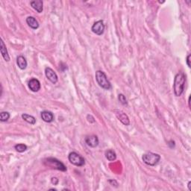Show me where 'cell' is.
Segmentation results:
<instances>
[{
  "label": "cell",
  "instance_id": "2e32d148",
  "mask_svg": "<svg viewBox=\"0 0 191 191\" xmlns=\"http://www.w3.org/2000/svg\"><path fill=\"white\" fill-rule=\"evenodd\" d=\"M22 120H24L26 123L31 124V125H34L36 123V119L33 116L29 115L28 114H22Z\"/></svg>",
  "mask_w": 191,
  "mask_h": 191
},
{
  "label": "cell",
  "instance_id": "277c9868",
  "mask_svg": "<svg viewBox=\"0 0 191 191\" xmlns=\"http://www.w3.org/2000/svg\"><path fill=\"white\" fill-rule=\"evenodd\" d=\"M44 164H47L49 167H50L51 168H54V169H58V170L63 171V172L66 171V166H65L61 161H60V160H58V159H56V158H47V159L44 160Z\"/></svg>",
  "mask_w": 191,
  "mask_h": 191
},
{
  "label": "cell",
  "instance_id": "cb8c5ba5",
  "mask_svg": "<svg viewBox=\"0 0 191 191\" xmlns=\"http://www.w3.org/2000/svg\"><path fill=\"white\" fill-rule=\"evenodd\" d=\"M190 56H191L190 55H188V57H187L186 62H187V64H188V67H190Z\"/></svg>",
  "mask_w": 191,
  "mask_h": 191
},
{
  "label": "cell",
  "instance_id": "484cf974",
  "mask_svg": "<svg viewBox=\"0 0 191 191\" xmlns=\"http://www.w3.org/2000/svg\"><path fill=\"white\" fill-rule=\"evenodd\" d=\"M188 189H189V190H191V181H189V182H188Z\"/></svg>",
  "mask_w": 191,
  "mask_h": 191
},
{
  "label": "cell",
  "instance_id": "ac0fdd59",
  "mask_svg": "<svg viewBox=\"0 0 191 191\" xmlns=\"http://www.w3.org/2000/svg\"><path fill=\"white\" fill-rule=\"evenodd\" d=\"M14 149H16L17 152L22 153V152H26V151L27 150V146L23 144V143H19V144H17L16 146H14Z\"/></svg>",
  "mask_w": 191,
  "mask_h": 191
},
{
  "label": "cell",
  "instance_id": "7c38bea8",
  "mask_svg": "<svg viewBox=\"0 0 191 191\" xmlns=\"http://www.w3.org/2000/svg\"><path fill=\"white\" fill-rule=\"evenodd\" d=\"M41 118L46 123H51L54 120V115L51 111L49 110H43L41 114Z\"/></svg>",
  "mask_w": 191,
  "mask_h": 191
},
{
  "label": "cell",
  "instance_id": "44dd1931",
  "mask_svg": "<svg viewBox=\"0 0 191 191\" xmlns=\"http://www.w3.org/2000/svg\"><path fill=\"white\" fill-rule=\"evenodd\" d=\"M108 183H109L110 185H112V186H115L116 188H117L118 187L117 181L116 180H114V179H110V180H108Z\"/></svg>",
  "mask_w": 191,
  "mask_h": 191
},
{
  "label": "cell",
  "instance_id": "3957f363",
  "mask_svg": "<svg viewBox=\"0 0 191 191\" xmlns=\"http://www.w3.org/2000/svg\"><path fill=\"white\" fill-rule=\"evenodd\" d=\"M142 160L147 165L154 167V166L157 165V164L159 163L160 160V156L158 154L149 152L143 154Z\"/></svg>",
  "mask_w": 191,
  "mask_h": 191
},
{
  "label": "cell",
  "instance_id": "603a6c76",
  "mask_svg": "<svg viewBox=\"0 0 191 191\" xmlns=\"http://www.w3.org/2000/svg\"><path fill=\"white\" fill-rule=\"evenodd\" d=\"M51 183H52L53 184L56 185V184H58V179H57V178L53 177V178H51Z\"/></svg>",
  "mask_w": 191,
  "mask_h": 191
},
{
  "label": "cell",
  "instance_id": "ba28073f",
  "mask_svg": "<svg viewBox=\"0 0 191 191\" xmlns=\"http://www.w3.org/2000/svg\"><path fill=\"white\" fill-rule=\"evenodd\" d=\"M45 75L48 79L52 84H56L58 81V78L57 74L50 67H47L45 69Z\"/></svg>",
  "mask_w": 191,
  "mask_h": 191
},
{
  "label": "cell",
  "instance_id": "4316f807",
  "mask_svg": "<svg viewBox=\"0 0 191 191\" xmlns=\"http://www.w3.org/2000/svg\"><path fill=\"white\" fill-rule=\"evenodd\" d=\"M188 103H189V107H190V96L189 97V99H188Z\"/></svg>",
  "mask_w": 191,
  "mask_h": 191
},
{
  "label": "cell",
  "instance_id": "6da1fadb",
  "mask_svg": "<svg viewBox=\"0 0 191 191\" xmlns=\"http://www.w3.org/2000/svg\"><path fill=\"white\" fill-rule=\"evenodd\" d=\"M186 76L183 72H179L175 76L174 84H173V91L176 96H180L184 92Z\"/></svg>",
  "mask_w": 191,
  "mask_h": 191
},
{
  "label": "cell",
  "instance_id": "ffe728a7",
  "mask_svg": "<svg viewBox=\"0 0 191 191\" xmlns=\"http://www.w3.org/2000/svg\"><path fill=\"white\" fill-rule=\"evenodd\" d=\"M118 99H119L120 102L121 103L122 105H126L128 104L127 102V99L125 98V96L123 94H122V93H120V94L118 95Z\"/></svg>",
  "mask_w": 191,
  "mask_h": 191
},
{
  "label": "cell",
  "instance_id": "5b68a950",
  "mask_svg": "<svg viewBox=\"0 0 191 191\" xmlns=\"http://www.w3.org/2000/svg\"><path fill=\"white\" fill-rule=\"evenodd\" d=\"M68 159L70 163L76 166V167H82L85 164V158L76 152H70L68 156Z\"/></svg>",
  "mask_w": 191,
  "mask_h": 191
},
{
  "label": "cell",
  "instance_id": "8fae6325",
  "mask_svg": "<svg viewBox=\"0 0 191 191\" xmlns=\"http://www.w3.org/2000/svg\"><path fill=\"white\" fill-rule=\"evenodd\" d=\"M0 51H1V54L2 55L3 58L5 59V61L8 62L10 61V57H9L8 52H7V47L5 46V43H4L3 40L2 39L0 40Z\"/></svg>",
  "mask_w": 191,
  "mask_h": 191
},
{
  "label": "cell",
  "instance_id": "5bb4252c",
  "mask_svg": "<svg viewBox=\"0 0 191 191\" xmlns=\"http://www.w3.org/2000/svg\"><path fill=\"white\" fill-rule=\"evenodd\" d=\"M26 22H27L28 26L32 28V29L36 30L39 28V23L34 17H28L26 18Z\"/></svg>",
  "mask_w": 191,
  "mask_h": 191
},
{
  "label": "cell",
  "instance_id": "30bf717a",
  "mask_svg": "<svg viewBox=\"0 0 191 191\" xmlns=\"http://www.w3.org/2000/svg\"><path fill=\"white\" fill-rule=\"evenodd\" d=\"M28 87L32 92H38L41 90V82L37 79H32L28 81Z\"/></svg>",
  "mask_w": 191,
  "mask_h": 191
},
{
  "label": "cell",
  "instance_id": "7402d4cb",
  "mask_svg": "<svg viewBox=\"0 0 191 191\" xmlns=\"http://www.w3.org/2000/svg\"><path fill=\"white\" fill-rule=\"evenodd\" d=\"M87 120H88V121L90 122V123H95V120H94V118H93V116H91V115H87Z\"/></svg>",
  "mask_w": 191,
  "mask_h": 191
},
{
  "label": "cell",
  "instance_id": "9a60e30c",
  "mask_svg": "<svg viewBox=\"0 0 191 191\" xmlns=\"http://www.w3.org/2000/svg\"><path fill=\"white\" fill-rule=\"evenodd\" d=\"M17 64L18 67L20 69V70H26V67H27V61L26 59L24 58L23 56L22 55H20V56L17 57Z\"/></svg>",
  "mask_w": 191,
  "mask_h": 191
},
{
  "label": "cell",
  "instance_id": "d6986e66",
  "mask_svg": "<svg viewBox=\"0 0 191 191\" xmlns=\"http://www.w3.org/2000/svg\"><path fill=\"white\" fill-rule=\"evenodd\" d=\"M10 118V114L7 111H2L0 113V121L6 122Z\"/></svg>",
  "mask_w": 191,
  "mask_h": 191
},
{
  "label": "cell",
  "instance_id": "8992f818",
  "mask_svg": "<svg viewBox=\"0 0 191 191\" xmlns=\"http://www.w3.org/2000/svg\"><path fill=\"white\" fill-rule=\"evenodd\" d=\"M114 114L117 119L121 122L123 125H129L130 124V120L129 116H127V114L125 113H124L123 110H114Z\"/></svg>",
  "mask_w": 191,
  "mask_h": 191
},
{
  "label": "cell",
  "instance_id": "7a4b0ae2",
  "mask_svg": "<svg viewBox=\"0 0 191 191\" xmlns=\"http://www.w3.org/2000/svg\"><path fill=\"white\" fill-rule=\"evenodd\" d=\"M96 80L98 85L101 87L105 90H110L111 89V85L110 81L108 80V78L104 72L98 70L96 72Z\"/></svg>",
  "mask_w": 191,
  "mask_h": 191
},
{
  "label": "cell",
  "instance_id": "e0dca14e",
  "mask_svg": "<svg viewBox=\"0 0 191 191\" xmlns=\"http://www.w3.org/2000/svg\"><path fill=\"white\" fill-rule=\"evenodd\" d=\"M105 157L109 161H114L116 159V154L114 151L109 149L105 152Z\"/></svg>",
  "mask_w": 191,
  "mask_h": 191
},
{
  "label": "cell",
  "instance_id": "d4e9b609",
  "mask_svg": "<svg viewBox=\"0 0 191 191\" xmlns=\"http://www.w3.org/2000/svg\"><path fill=\"white\" fill-rule=\"evenodd\" d=\"M168 146L170 147V148H173V147L175 146V142L173 140L169 141V142L168 143Z\"/></svg>",
  "mask_w": 191,
  "mask_h": 191
},
{
  "label": "cell",
  "instance_id": "4fadbf2b",
  "mask_svg": "<svg viewBox=\"0 0 191 191\" xmlns=\"http://www.w3.org/2000/svg\"><path fill=\"white\" fill-rule=\"evenodd\" d=\"M31 6L33 7L35 11H37L38 13H41L43 10V1L41 0H34V1H32L31 2Z\"/></svg>",
  "mask_w": 191,
  "mask_h": 191
},
{
  "label": "cell",
  "instance_id": "52a82bcc",
  "mask_svg": "<svg viewBox=\"0 0 191 191\" xmlns=\"http://www.w3.org/2000/svg\"><path fill=\"white\" fill-rule=\"evenodd\" d=\"M91 30L97 35H102L105 31V24L102 20H99L93 25Z\"/></svg>",
  "mask_w": 191,
  "mask_h": 191
},
{
  "label": "cell",
  "instance_id": "9c48e42d",
  "mask_svg": "<svg viewBox=\"0 0 191 191\" xmlns=\"http://www.w3.org/2000/svg\"><path fill=\"white\" fill-rule=\"evenodd\" d=\"M85 142L87 145L91 148H96L98 146L99 141V138L96 135H91V136H87L85 138Z\"/></svg>",
  "mask_w": 191,
  "mask_h": 191
}]
</instances>
